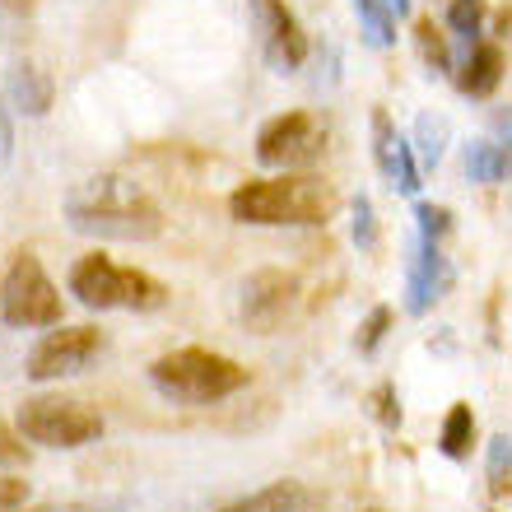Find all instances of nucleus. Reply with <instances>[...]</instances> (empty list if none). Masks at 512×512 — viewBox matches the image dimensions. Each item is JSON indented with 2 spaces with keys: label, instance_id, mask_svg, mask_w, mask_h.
Wrapping results in <instances>:
<instances>
[{
  "label": "nucleus",
  "instance_id": "1",
  "mask_svg": "<svg viewBox=\"0 0 512 512\" xmlns=\"http://www.w3.org/2000/svg\"><path fill=\"white\" fill-rule=\"evenodd\" d=\"M66 224L103 243H149L159 238L163 215L140 182L122 173H98L66 191Z\"/></svg>",
  "mask_w": 512,
  "mask_h": 512
},
{
  "label": "nucleus",
  "instance_id": "2",
  "mask_svg": "<svg viewBox=\"0 0 512 512\" xmlns=\"http://www.w3.org/2000/svg\"><path fill=\"white\" fill-rule=\"evenodd\" d=\"M229 215L238 224H261V229H280V224L308 229V224H326L336 215V191L317 177H261V182L233 191Z\"/></svg>",
  "mask_w": 512,
  "mask_h": 512
},
{
  "label": "nucleus",
  "instance_id": "3",
  "mask_svg": "<svg viewBox=\"0 0 512 512\" xmlns=\"http://www.w3.org/2000/svg\"><path fill=\"white\" fill-rule=\"evenodd\" d=\"M149 382L173 405H215L247 387V368L215 350H173L149 364Z\"/></svg>",
  "mask_w": 512,
  "mask_h": 512
},
{
  "label": "nucleus",
  "instance_id": "4",
  "mask_svg": "<svg viewBox=\"0 0 512 512\" xmlns=\"http://www.w3.org/2000/svg\"><path fill=\"white\" fill-rule=\"evenodd\" d=\"M70 294L75 303H84L89 312H159L168 303V289H163L154 275L131 266H117L112 256L89 252L70 266Z\"/></svg>",
  "mask_w": 512,
  "mask_h": 512
},
{
  "label": "nucleus",
  "instance_id": "5",
  "mask_svg": "<svg viewBox=\"0 0 512 512\" xmlns=\"http://www.w3.org/2000/svg\"><path fill=\"white\" fill-rule=\"evenodd\" d=\"M14 429L38 447L75 452V447H89L103 438V415L89 410L84 401H70V396H28L14 415Z\"/></svg>",
  "mask_w": 512,
  "mask_h": 512
},
{
  "label": "nucleus",
  "instance_id": "6",
  "mask_svg": "<svg viewBox=\"0 0 512 512\" xmlns=\"http://www.w3.org/2000/svg\"><path fill=\"white\" fill-rule=\"evenodd\" d=\"M0 317L14 331H33V326L61 322V289L47 280V270L33 252H19L0 280Z\"/></svg>",
  "mask_w": 512,
  "mask_h": 512
},
{
  "label": "nucleus",
  "instance_id": "7",
  "mask_svg": "<svg viewBox=\"0 0 512 512\" xmlns=\"http://www.w3.org/2000/svg\"><path fill=\"white\" fill-rule=\"evenodd\" d=\"M322 154H326V126L312 112H284V117H270L256 131V163L261 168L294 173V168H312Z\"/></svg>",
  "mask_w": 512,
  "mask_h": 512
},
{
  "label": "nucleus",
  "instance_id": "8",
  "mask_svg": "<svg viewBox=\"0 0 512 512\" xmlns=\"http://www.w3.org/2000/svg\"><path fill=\"white\" fill-rule=\"evenodd\" d=\"M103 354V331L98 326H61L33 345L28 354V378L33 382H56V378H75Z\"/></svg>",
  "mask_w": 512,
  "mask_h": 512
},
{
  "label": "nucleus",
  "instance_id": "9",
  "mask_svg": "<svg viewBox=\"0 0 512 512\" xmlns=\"http://www.w3.org/2000/svg\"><path fill=\"white\" fill-rule=\"evenodd\" d=\"M247 10H252V28L266 66L280 70V75H294L308 61V33L298 24V14L284 0H247Z\"/></svg>",
  "mask_w": 512,
  "mask_h": 512
},
{
  "label": "nucleus",
  "instance_id": "10",
  "mask_svg": "<svg viewBox=\"0 0 512 512\" xmlns=\"http://www.w3.org/2000/svg\"><path fill=\"white\" fill-rule=\"evenodd\" d=\"M294 294H298V280L289 270H256L243 280V322L252 331H270L280 322L284 312L294 308Z\"/></svg>",
  "mask_w": 512,
  "mask_h": 512
},
{
  "label": "nucleus",
  "instance_id": "11",
  "mask_svg": "<svg viewBox=\"0 0 512 512\" xmlns=\"http://www.w3.org/2000/svg\"><path fill=\"white\" fill-rule=\"evenodd\" d=\"M452 289V266H447V256L438 252V243L433 238H419L415 247H410V275H405V312H415V317H424V312L438 303V298Z\"/></svg>",
  "mask_w": 512,
  "mask_h": 512
},
{
  "label": "nucleus",
  "instance_id": "12",
  "mask_svg": "<svg viewBox=\"0 0 512 512\" xmlns=\"http://www.w3.org/2000/svg\"><path fill=\"white\" fill-rule=\"evenodd\" d=\"M5 98L19 117H47L52 108V75L33 61H14L10 75H5Z\"/></svg>",
  "mask_w": 512,
  "mask_h": 512
},
{
  "label": "nucleus",
  "instance_id": "13",
  "mask_svg": "<svg viewBox=\"0 0 512 512\" xmlns=\"http://www.w3.org/2000/svg\"><path fill=\"white\" fill-rule=\"evenodd\" d=\"M499 80H503V52L494 42H475L466 66L457 70V89L466 98H489L499 89Z\"/></svg>",
  "mask_w": 512,
  "mask_h": 512
},
{
  "label": "nucleus",
  "instance_id": "14",
  "mask_svg": "<svg viewBox=\"0 0 512 512\" xmlns=\"http://www.w3.org/2000/svg\"><path fill=\"white\" fill-rule=\"evenodd\" d=\"M466 177L480 182V187L508 182L512 177V140H475V145L466 149Z\"/></svg>",
  "mask_w": 512,
  "mask_h": 512
},
{
  "label": "nucleus",
  "instance_id": "15",
  "mask_svg": "<svg viewBox=\"0 0 512 512\" xmlns=\"http://www.w3.org/2000/svg\"><path fill=\"white\" fill-rule=\"evenodd\" d=\"M303 503H308V489L298 480H275V485L256 489V494H247V499L229 503L219 512H303Z\"/></svg>",
  "mask_w": 512,
  "mask_h": 512
},
{
  "label": "nucleus",
  "instance_id": "16",
  "mask_svg": "<svg viewBox=\"0 0 512 512\" xmlns=\"http://www.w3.org/2000/svg\"><path fill=\"white\" fill-rule=\"evenodd\" d=\"M471 443H475V415H471V405H466V401H457L452 410H447V419H443L438 447H443V457L466 461V457H471Z\"/></svg>",
  "mask_w": 512,
  "mask_h": 512
},
{
  "label": "nucleus",
  "instance_id": "17",
  "mask_svg": "<svg viewBox=\"0 0 512 512\" xmlns=\"http://www.w3.org/2000/svg\"><path fill=\"white\" fill-rule=\"evenodd\" d=\"M447 140H452V126H447V117H438V112H424V117H415V154L424 168H438L447 154Z\"/></svg>",
  "mask_w": 512,
  "mask_h": 512
},
{
  "label": "nucleus",
  "instance_id": "18",
  "mask_svg": "<svg viewBox=\"0 0 512 512\" xmlns=\"http://www.w3.org/2000/svg\"><path fill=\"white\" fill-rule=\"evenodd\" d=\"M401 145L405 135L391 126L387 112H373V159H378V173L387 177V182H396V159H401Z\"/></svg>",
  "mask_w": 512,
  "mask_h": 512
},
{
  "label": "nucleus",
  "instance_id": "19",
  "mask_svg": "<svg viewBox=\"0 0 512 512\" xmlns=\"http://www.w3.org/2000/svg\"><path fill=\"white\" fill-rule=\"evenodd\" d=\"M354 14H359V33H364L368 47H391L396 42V19L382 0H354Z\"/></svg>",
  "mask_w": 512,
  "mask_h": 512
},
{
  "label": "nucleus",
  "instance_id": "20",
  "mask_svg": "<svg viewBox=\"0 0 512 512\" xmlns=\"http://www.w3.org/2000/svg\"><path fill=\"white\" fill-rule=\"evenodd\" d=\"M415 47H419V56H424V66H429L433 75H447V70H452L447 38L433 28V19H419V24H415Z\"/></svg>",
  "mask_w": 512,
  "mask_h": 512
},
{
  "label": "nucleus",
  "instance_id": "21",
  "mask_svg": "<svg viewBox=\"0 0 512 512\" xmlns=\"http://www.w3.org/2000/svg\"><path fill=\"white\" fill-rule=\"evenodd\" d=\"M447 28L475 47V42H480V28H485V0H452V5H447Z\"/></svg>",
  "mask_w": 512,
  "mask_h": 512
},
{
  "label": "nucleus",
  "instance_id": "22",
  "mask_svg": "<svg viewBox=\"0 0 512 512\" xmlns=\"http://www.w3.org/2000/svg\"><path fill=\"white\" fill-rule=\"evenodd\" d=\"M489 489H494V494L512 489V438L508 433H499V438L489 443Z\"/></svg>",
  "mask_w": 512,
  "mask_h": 512
},
{
  "label": "nucleus",
  "instance_id": "23",
  "mask_svg": "<svg viewBox=\"0 0 512 512\" xmlns=\"http://www.w3.org/2000/svg\"><path fill=\"white\" fill-rule=\"evenodd\" d=\"M350 215H354L350 219L354 247H359V252H373V247H378V215H373V201H368V196H359Z\"/></svg>",
  "mask_w": 512,
  "mask_h": 512
},
{
  "label": "nucleus",
  "instance_id": "24",
  "mask_svg": "<svg viewBox=\"0 0 512 512\" xmlns=\"http://www.w3.org/2000/svg\"><path fill=\"white\" fill-rule=\"evenodd\" d=\"M415 219H419V238H443L447 229H452V210H443V205H429V201H419L415 205Z\"/></svg>",
  "mask_w": 512,
  "mask_h": 512
},
{
  "label": "nucleus",
  "instance_id": "25",
  "mask_svg": "<svg viewBox=\"0 0 512 512\" xmlns=\"http://www.w3.org/2000/svg\"><path fill=\"white\" fill-rule=\"evenodd\" d=\"M391 326V308H373L368 312V322L359 326V354H373L382 345V336H387Z\"/></svg>",
  "mask_w": 512,
  "mask_h": 512
},
{
  "label": "nucleus",
  "instance_id": "26",
  "mask_svg": "<svg viewBox=\"0 0 512 512\" xmlns=\"http://www.w3.org/2000/svg\"><path fill=\"white\" fill-rule=\"evenodd\" d=\"M0 461L5 466H14V461H24V433H14L0 424Z\"/></svg>",
  "mask_w": 512,
  "mask_h": 512
},
{
  "label": "nucleus",
  "instance_id": "27",
  "mask_svg": "<svg viewBox=\"0 0 512 512\" xmlns=\"http://www.w3.org/2000/svg\"><path fill=\"white\" fill-rule=\"evenodd\" d=\"M24 499H28V485H24V480H5V475H0V512L19 508Z\"/></svg>",
  "mask_w": 512,
  "mask_h": 512
},
{
  "label": "nucleus",
  "instance_id": "28",
  "mask_svg": "<svg viewBox=\"0 0 512 512\" xmlns=\"http://www.w3.org/2000/svg\"><path fill=\"white\" fill-rule=\"evenodd\" d=\"M131 503L112 499V503H61V508H42V512H126Z\"/></svg>",
  "mask_w": 512,
  "mask_h": 512
},
{
  "label": "nucleus",
  "instance_id": "29",
  "mask_svg": "<svg viewBox=\"0 0 512 512\" xmlns=\"http://www.w3.org/2000/svg\"><path fill=\"white\" fill-rule=\"evenodd\" d=\"M378 415H382V424H401V405H391V387H378Z\"/></svg>",
  "mask_w": 512,
  "mask_h": 512
},
{
  "label": "nucleus",
  "instance_id": "30",
  "mask_svg": "<svg viewBox=\"0 0 512 512\" xmlns=\"http://www.w3.org/2000/svg\"><path fill=\"white\" fill-rule=\"evenodd\" d=\"M10 145H14V131H10V112L0 103V159H10Z\"/></svg>",
  "mask_w": 512,
  "mask_h": 512
},
{
  "label": "nucleus",
  "instance_id": "31",
  "mask_svg": "<svg viewBox=\"0 0 512 512\" xmlns=\"http://www.w3.org/2000/svg\"><path fill=\"white\" fill-rule=\"evenodd\" d=\"M382 5L391 10V19H405V14H410V0H382Z\"/></svg>",
  "mask_w": 512,
  "mask_h": 512
},
{
  "label": "nucleus",
  "instance_id": "32",
  "mask_svg": "<svg viewBox=\"0 0 512 512\" xmlns=\"http://www.w3.org/2000/svg\"><path fill=\"white\" fill-rule=\"evenodd\" d=\"M0 5H5L10 14H28V10H33V0H0Z\"/></svg>",
  "mask_w": 512,
  "mask_h": 512
}]
</instances>
